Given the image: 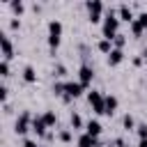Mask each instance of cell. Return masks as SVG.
Segmentation results:
<instances>
[{"instance_id":"14","label":"cell","mask_w":147,"mask_h":147,"mask_svg":"<svg viewBox=\"0 0 147 147\" xmlns=\"http://www.w3.org/2000/svg\"><path fill=\"white\" fill-rule=\"evenodd\" d=\"M113 48H115V46H113V41H110V39H103V37H101V39L96 41V51H99V53H103V55H110V53H113Z\"/></svg>"},{"instance_id":"6","label":"cell","mask_w":147,"mask_h":147,"mask_svg":"<svg viewBox=\"0 0 147 147\" xmlns=\"http://www.w3.org/2000/svg\"><path fill=\"white\" fill-rule=\"evenodd\" d=\"M0 51H2V60H11L14 57V44L7 34H0Z\"/></svg>"},{"instance_id":"15","label":"cell","mask_w":147,"mask_h":147,"mask_svg":"<svg viewBox=\"0 0 147 147\" xmlns=\"http://www.w3.org/2000/svg\"><path fill=\"white\" fill-rule=\"evenodd\" d=\"M117 106H119L117 96H115V94H106V115H115Z\"/></svg>"},{"instance_id":"34","label":"cell","mask_w":147,"mask_h":147,"mask_svg":"<svg viewBox=\"0 0 147 147\" xmlns=\"http://www.w3.org/2000/svg\"><path fill=\"white\" fill-rule=\"evenodd\" d=\"M138 147H147V140H138Z\"/></svg>"},{"instance_id":"22","label":"cell","mask_w":147,"mask_h":147,"mask_svg":"<svg viewBox=\"0 0 147 147\" xmlns=\"http://www.w3.org/2000/svg\"><path fill=\"white\" fill-rule=\"evenodd\" d=\"M129 28H131V32H133V37H140V34L145 32V25H142V23H140L138 18H136V21H133V23H131Z\"/></svg>"},{"instance_id":"32","label":"cell","mask_w":147,"mask_h":147,"mask_svg":"<svg viewBox=\"0 0 147 147\" xmlns=\"http://www.w3.org/2000/svg\"><path fill=\"white\" fill-rule=\"evenodd\" d=\"M23 147H41V145H37L34 140H30V138H25V140H23Z\"/></svg>"},{"instance_id":"3","label":"cell","mask_w":147,"mask_h":147,"mask_svg":"<svg viewBox=\"0 0 147 147\" xmlns=\"http://www.w3.org/2000/svg\"><path fill=\"white\" fill-rule=\"evenodd\" d=\"M87 103L96 115H106V96L99 90H90L87 92Z\"/></svg>"},{"instance_id":"7","label":"cell","mask_w":147,"mask_h":147,"mask_svg":"<svg viewBox=\"0 0 147 147\" xmlns=\"http://www.w3.org/2000/svg\"><path fill=\"white\" fill-rule=\"evenodd\" d=\"M83 92H85V87H83L78 80H67V92H64V96H69V99H78Z\"/></svg>"},{"instance_id":"17","label":"cell","mask_w":147,"mask_h":147,"mask_svg":"<svg viewBox=\"0 0 147 147\" xmlns=\"http://www.w3.org/2000/svg\"><path fill=\"white\" fill-rule=\"evenodd\" d=\"M41 119L46 122V126H48V129L57 124V115H55V110H46V113L41 115Z\"/></svg>"},{"instance_id":"5","label":"cell","mask_w":147,"mask_h":147,"mask_svg":"<svg viewBox=\"0 0 147 147\" xmlns=\"http://www.w3.org/2000/svg\"><path fill=\"white\" fill-rule=\"evenodd\" d=\"M92 78H94V69H92L87 62H83L80 69H78V83H80L83 87H87V85L92 83Z\"/></svg>"},{"instance_id":"9","label":"cell","mask_w":147,"mask_h":147,"mask_svg":"<svg viewBox=\"0 0 147 147\" xmlns=\"http://www.w3.org/2000/svg\"><path fill=\"white\" fill-rule=\"evenodd\" d=\"M85 133H90V136L99 138V136L103 133V126H101V122H99V119H90V122H85Z\"/></svg>"},{"instance_id":"18","label":"cell","mask_w":147,"mask_h":147,"mask_svg":"<svg viewBox=\"0 0 147 147\" xmlns=\"http://www.w3.org/2000/svg\"><path fill=\"white\" fill-rule=\"evenodd\" d=\"M9 9H11L16 16H21V14L25 11V2H23V0H11V2H9Z\"/></svg>"},{"instance_id":"27","label":"cell","mask_w":147,"mask_h":147,"mask_svg":"<svg viewBox=\"0 0 147 147\" xmlns=\"http://www.w3.org/2000/svg\"><path fill=\"white\" fill-rule=\"evenodd\" d=\"M7 96H9L7 85H0V101H2V103H7Z\"/></svg>"},{"instance_id":"25","label":"cell","mask_w":147,"mask_h":147,"mask_svg":"<svg viewBox=\"0 0 147 147\" xmlns=\"http://www.w3.org/2000/svg\"><path fill=\"white\" fill-rule=\"evenodd\" d=\"M124 44H126V37H124V34H117V37L113 39V46H115V48H122V51H124Z\"/></svg>"},{"instance_id":"19","label":"cell","mask_w":147,"mask_h":147,"mask_svg":"<svg viewBox=\"0 0 147 147\" xmlns=\"http://www.w3.org/2000/svg\"><path fill=\"white\" fill-rule=\"evenodd\" d=\"M122 126H124L126 131H136V126H138V124H136V119H133V115H129V113H126V115L122 117Z\"/></svg>"},{"instance_id":"37","label":"cell","mask_w":147,"mask_h":147,"mask_svg":"<svg viewBox=\"0 0 147 147\" xmlns=\"http://www.w3.org/2000/svg\"><path fill=\"white\" fill-rule=\"evenodd\" d=\"M41 147H46V145H41Z\"/></svg>"},{"instance_id":"11","label":"cell","mask_w":147,"mask_h":147,"mask_svg":"<svg viewBox=\"0 0 147 147\" xmlns=\"http://www.w3.org/2000/svg\"><path fill=\"white\" fill-rule=\"evenodd\" d=\"M46 129H48V126H46V122L41 119V115H39V117H32V131H34L39 138L48 136V133H46Z\"/></svg>"},{"instance_id":"4","label":"cell","mask_w":147,"mask_h":147,"mask_svg":"<svg viewBox=\"0 0 147 147\" xmlns=\"http://www.w3.org/2000/svg\"><path fill=\"white\" fill-rule=\"evenodd\" d=\"M30 129H32V115L25 110V113H21V115L16 117V122H14V133H16V136H25Z\"/></svg>"},{"instance_id":"21","label":"cell","mask_w":147,"mask_h":147,"mask_svg":"<svg viewBox=\"0 0 147 147\" xmlns=\"http://www.w3.org/2000/svg\"><path fill=\"white\" fill-rule=\"evenodd\" d=\"M69 122H71V129H83V126H85V122H83V117H80L78 113H71Z\"/></svg>"},{"instance_id":"24","label":"cell","mask_w":147,"mask_h":147,"mask_svg":"<svg viewBox=\"0 0 147 147\" xmlns=\"http://www.w3.org/2000/svg\"><path fill=\"white\" fill-rule=\"evenodd\" d=\"M57 138H60V140H62V142H71V140H74V133H71V131H69V129H62V131H60V136H57Z\"/></svg>"},{"instance_id":"20","label":"cell","mask_w":147,"mask_h":147,"mask_svg":"<svg viewBox=\"0 0 147 147\" xmlns=\"http://www.w3.org/2000/svg\"><path fill=\"white\" fill-rule=\"evenodd\" d=\"M53 92H55L57 96H64V92H67V80H55V83H53Z\"/></svg>"},{"instance_id":"28","label":"cell","mask_w":147,"mask_h":147,"mask_svg":"<svg viewBox=\"0 0 147 147\" xmlns=\"http://www.w3.org/2000/svg\"><path fill=\"white\" fill-rule=\"evenodd\" d=\"M53 74H55V76H64V74H67V67H64V64H55Z\"/></svg>"},{"instance_id":"23","label":"cell","mask_w":147,"mask_h":147,"mask_svg":"<svg viewBox=\"0 0 147 147\" xmlns=\"http://www.w3.org/2000/svg\"><path fill=\"white\" fill-rule=\"evenodd\" d=\"M136 133H138V140H147V124L140 122V124L136 126Z\"/></svg>"},{"instance_id":"13","label":"cell","mask_w":147,"mask_h":147,"mask_svg":"<svg viewBox=\"0 0 147 147\" xmlns=\"http://www.w3.org/2000/svg\"><path fill=\"white\" fill-rule=\"evenodd\" d=\"M122 60H124V51L113 48V53L108 55V67H117V64H122Z\"/></svg>"},{"instance_id":"1","label":"cell","mask_w":147,"mask_h":147,"mask_svg":"<svg viewBox=\"0 0 147 147\" xmlns=\"http://www.w3.org/2000/svg\"><path fill=\"white\" fill-rule=\"evenodd\" d=\"M119 16H117V9H106V16H103V23H101V37L103 39H115L119 32Z\"/></svg>"},{"instance_id":"2","label":"cell","mask_w":147,"mask_h":147,"mask_svg":"<svg viewBox=\"0 0 147 147\" xmlns=\"http://www.w3.org/2000/svg\"><path fill=\"white\" fill-rule=\"evenodd\" d=\"M60 39H62V23L57 18L48 21V48L55 53L57 46H60Z\"/></svg>"},{"instance_id":"16","label":"cell","mask_w":147,"mask_h":147,"mask_svg":"<svg viewBox=\"0 0 147 147\" xmlns=\"http://www.w3.org/2000/svg\"><path fill=\"white\" fill-rule=\"evenodd\" d=\"M23 80L25 83H37V71H34L32 64H25L23 67Z\"/></svg>"},{"instance_id":"33","label":"cell","mask_w":147,"mask_h":147,"mask_svg":"<svg viewBox=\"0 0 147 147\" xmlns=\"http://www.w3.org/2000/svg\"><path fill=\"white\" fill-rule=\"evenodd\" d=\"M142 62H145V57H142V55H140V57H133V64H136V67H140Z\"/></svg>"},{"instance_id":"35","label":"cell","mask_w":147,"mask_h":147,"mask_svg":"<svg viewBox=\"0 0 147 147\" xmlns=\"http://www.w3.org/2000/svg\"><path fill=\"white\" fill-rule=\"evenodd\" d=\"M142 57H145V62H147V51H142Z\"/></svg>"},{"instance_id":"29","label":"cell","mask_w":147,"mask_h":147,"mask_svg":"<svg viewBox=\"0 0 147 147\" xmlns=\"http://www.w3.org/2000/svg\"><path fill=\"white\" fill-rule=\"evenodd\" d=\"M136 18H138V21H140V23L145 25V30H147V9H145V11H140V14L136 16Z\"/></svg>"},{"instance_id":"30","label":"cell","mask_w":147,"mask_h":147,"mask_svg":"<svg viewBox=\"0 0 147 147\" xmlns=\"http://www.w3.org/2000/svg\"><path fill=\"white\" fill-rule=\"evenodd\" d=\"M87 18H90V23H99L101 21V14H87Z\"/></svg>"},{"instance_id":"8","label":"cell","mask_w":147,"mask_h":147,"mask_svg":"<svg viewBox=\"0 0 147 147\" xmlns=\"http://www.w3.org/2000/svg\"><path fill=\"white\" fill-rule=\"evenodd\" d=\"M117 16H119V21H124V23H133L136 21V16H133V9L129 7V5H119L117 7Z\"/></svg>"},{"instance_id":"12","label":"cell","mask_w":147,"mask_h":147,"mask_svg":"<svg viewBox=\"0 0 147 147\" xmlns=\"http://www.w3.org/2000/svg\"><path fill=\"white\" fill-rule=\"evenodd\" d=\"M85 9H87V14H103L106 11V7H103L101 0H87L85 2Z\"/></svg>"},{"instance_id":"26","label":"cell","mask_w":147,"mask_h":147,"mask_svg":"<svg viewBox=\"0 0 147 147\" xmlns=\"http://www.w3.org/2000/svg\"><path fill=\"white\" fill-rule=\"evenodd\" d=\"M0 76H2V78L11 76V74H9V60H2V62H0Z\"/></svg>"},{"instance_id":"10","label":"cell","mask_w":147,"mask_h":147,"mask_svg":"<svg viewBox=\"0 0 147 147\" xmlns=\"http://www.w3.org/2000/svg\"><path fill=\"white\" fill-rule=\"evenodd\" d=\"M78 147H99V138H94V136H90V133H80L78 136Z\"/></svg>"},{"instance_id":"36","label":"cell","mask_w":147,"mask_h":147,"mask_svg":"<svg viewBox=\"0 0 147 147\" xmlns=\"http://www.w3.org/2000/svg\"><path fill=\"white\" fill-rule=\"evenodd\" d=\"M119 147H131V145H126V142H124V145H119Z\"/></svg>"},{"instance_id":"31","label":"cell","mask_w":147,"mask_h":147,"mask_svg":"<svg viewBox=\"0 0 147 147\" xmlns=\"http://www.w3.org/2000/svg\"><path fill=\"white\" fill-rule=\"evenodd\" d=\"M9 28H11V30H18V28H21V21H18V18H11V21H9Z\"/></svg>"}]
</instances>
